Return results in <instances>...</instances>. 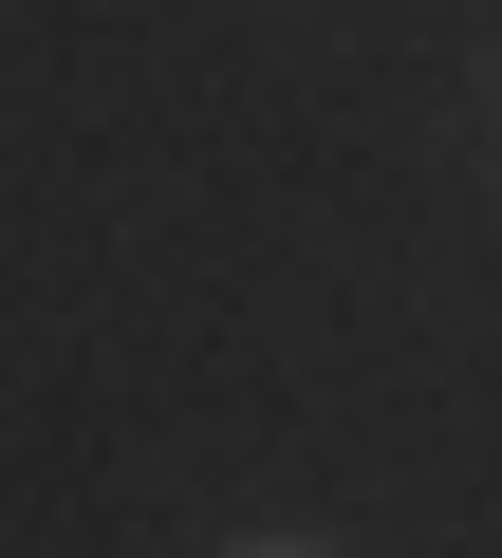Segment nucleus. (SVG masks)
I'll use <instances>...</instances> for the list:
<instances>
[{"label":"nucleus","instance_id":"obj_1","mask_svg":"<svg viewBox=\"0 0 502 558\" xmlns=\"http://www.w3.org/2000/svg\"><path fill=\"white\" fill-rule=\"evenodd\" d=\"M242 558H335V539H242Z\"/></svg>","mask_w":502,"mask_h":558}]
</instances>
